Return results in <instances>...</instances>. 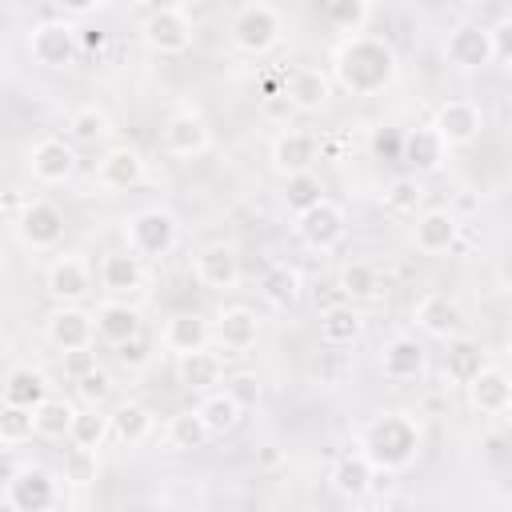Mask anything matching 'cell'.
<instances>
[{"mask_svg": "<svg viewBox=\"0 0 512 512\" xmlns=\"http://www.w3.org/2000/svg\"><path fill=\"white\" fill-rule=\"evenodd\" d=\"M400 72L396 48L384 36H348L336 56H332V80L348 92V96H376L384 92Z\"/></svg>", "mask_w": 512, "mask_h": 512, "instance_id": "6da1fadb", "label": "cell"}, {"mask_svg": "<svg viewBox=\"0 0 512 512\" xmlns=\"http://www.w3.org/2000/svg\"><path fill=\"white\" fill-rule=\"evenodd\" d=\"M420 424H416V416L412 412H376L364 428H360V436H356V452L376 468V476L384 472V476H396V472H404V468H412L416 464V456H420Z\"/></svg>", "mask_w": 512, "mask_h": 512, "instance_id": "7a4b0ae2", "label": "cell"}, {"mask_svg": "<svg viewBox=\"0 0 512 512\" xmlns=\"http://www.w3.org/2000/svg\"><path fill=\"white\" fill-rule=\"evenodd\" d=\"M228 40L244 56H268L284 40V16L268 0H248L228 20Z\"/></svg>", "mask_w": 512, "mask_h": 512, "instance_id": "3957f363", "label": "cell"}, {"mask_svg": "<svg viewBox=\"0 0 512 512\" xmlns=\"http://www.w3.org/2000/svg\"><path fill=\"white\" fill-rule=\"evenodd\" d=\"M180 244V220L172 208H140L124 220V248L136 260H160Z\"/></svg>", "mask_w": 512, "mask_h": 512, "instance_id": "277c9868", "label": "cell"}, {"mask_svg": "<svg viewBox=\"0 0 512 512\" xmlns=\"http://www.w3.org/2000/svg\"><path fill=\"white\" fill-rule=\"evenodd\" d=\"M192 12L188 4H156L144 12L140 20V40L156 52V56H180L192 48Z\"/></svg>", "mask_w": 512, "mask_h": 512, "instance_id": "5b68a950", "label": "cell"}, {"mask_svg": "<svg viewBox=\"0 0 512 512\" xmlns=\"http://www.w3.org/2000/svg\"><path fill=\"white\" fill-rule=\"evenodd\" d=\"M28 52L44 68H72L80 56V24L56 16V12L36 20L28 32Z\"/></svg>", "mask_w": 512, "mask_h": 512, "instance_id": "8992f818", "label": "cell"}, {"mask_svg": "<svg viewBox=\"0 0 512 512\" xmlns=\"http://www.w3.org/2000/svg\"><path fill=\"white\" fill-rule=\"evenodd\" d=\"M444 60L456 72H484L492 68V32L480 20H460L444 36Z\"/></svg>", "mask_w": 512, "mask_h": 512, "instance_id": "52a82bcc", "label": "cell"}, {"mask_svg": "<svg viewBox=\"0 0 512 512\" xmlns=\"http://www.w3.org/2000/svg\"><path fill=\"white\" fill-rule=\"evenodd\" d=\"M292 232H296V240H300L304 248H312V252H332V248L348 236V216H344V208H340L336 200L324 196L320 204H312L308 212L296 216Z\"/></svg>", "mask_w": 512, "mask_h": 512, "instance_id": "ba28073f", "label": "cell"}, {"mask_svg": "<svg viewBox=\"0 0 512 512\" xmlns=\"http://www.w3.org/2000/svg\"><path fill=\"white\" fill-rule=\"evenodd\" d=\"M64 228H68V220H64V212H60L52 200H28V204L20 208V216H16V236H20V244L32 248V252H52V248H60Z\"/></svg>", "mask_w": 512, "mask_h": 512, "instance_id": "9c48e42d", "label": "cell"}, {"mask_svg": "<svg viewBox=\"0 0 512 512\" xmlns=\"http://www.w3.org/2000/svg\"><path fill=\"white\" fill-rule=\"evenodd\" d=\"M4 500L12 512H52L60 500V484L44 468H16L4 484Z\"/></svg>", "mask_w": 512, "mask_h": 512, "instance_id": "30bf717a", "label": "cell"}, {"mask_svg": "<svg viewBox=\"0 0 512 512\" xmlns=\"http://www.w3.org/2000/svg\"><path fill=\"white\" fill-rule=\"evenodd\" d=\"M428 128L440 136L444 148H468V144L480 136V128H484V112H480L476 100L452 96V100H444V104L436 108V116H432Z\"/></svg>", "mask_w": 512, "mask_h": 512, "instance_id": "8fae6325", "label": "cell"}, {"mask_svg": "<svg viewBox=\"0 0 512 512\" xmlns=\"http://www.w3.org/2000/svg\"><path fill=\"white\" fill-rule=\"evenodd\" d=\"M92 284H96V272L80 252H60L44 272V288L56 304H84Z\"/></svg>", "mask_w": 512, "mask_h": 512, "instance_id": "7c38bea8", "label": "cell"}, {"mask_svg": "<svg viewBox=\"0 0 512 512\" xmlns=\"http://www.w3.org/2000/svg\"><path fill=\"white\" fill-rule=\"evenodd\" d=\"M268 160H272V168L280 172V180L300 176V172H316L320 136H312V132H304V128H284V132H276V140H272V148H268Z\"/></svg>", "mask_w": 512, "mask_h": 512, "instance_id": "4fadbf2b", "label": "cell"}, {"mask_svg": "<svg viewBox=\"0 0 512 512\" xmlns=\"http://www.w3.org/2000/svg\"><path fill=\"white\" fill-rule=\"evenodd\" d=\"M44 336L48 344L64 356V352H88L92 340H96V328H92V312L80 308V304H56L48 324H44Z\"/></svg>", "mask_w": 512, "mask_h": 512, "instance_id": "5bb4252c", "label": "cell"}, {"mask_svg": "<svg viewBox=\"0 0 512 512\" xmlns=\"http://www.w3.org/2000/svg\"><path fill=\"white\" fill-rule=\"evenodd\" d=\"M160 144H164L168 156H176V160H192V156L208 152L212 132H208V124H204L200 112L180 108V112H172V116L164 120V128H160Z\"/></svg>", "mask_w": 512, "mask_h": 512, "instance_id": "9a60e30c", "label": "cell"}, {"mask_svg": "<svg viewBox=\"0 0 512 512\" xmlns=\"http://www.w3.org/2000/svg\"><path fill=\"white\" fill-rule=\"evenodd\" d=\"M28 172H32L36 184H48V188L72 180V172H76V148H72V140H60V136L36 140L28 148Z\"/></svg>", "mask_w": 512, "mask_h": 512, "instance_id": "2e32d148", "label": "cell"}, {"mask_svg": "<svg viewBox=\"0 0 512 512\" xmlns=\"http://www.w3.org/2000/svg\"><path fill=\"white\" fill-rule=\"evenodd\" d=\"M192 272L212 292H236L240 280H244V264H240V252L232 244H208V248H200L196 260H192Z\"/></svg>", "mask_w": 512, "mask_h": 512, "instance_id": "e0dca14e", "label": "cell"}, {"mask_svg": "<svg viewBox=\"0 0 512 512\" xmlns=\"http://www.w3.org/2000/svg\"><path fill=\"white\" fill-rule=\"evenodd\" d=\"M256 340H260V316L248 304H228V308L216 312V320H212V344L220 352L236 356V352L256 348Z\"/></svg>", "mask_w": 512, "mask_h": 512, "instance_id": "ac0fdd59", "label": "cell"}, {"mask_svg": "<svg viewBox=\"0 0 512 512\" xmlns=\"http://www.w3.org/2000/svg\"><path fill=\"white\" fill-rule=\"evenodd\" d=\"M412 324L432 336V340H452V336H464V312L452 296L444 292H428L412 304Z\"/></svg>", "mask_w": 512, "mask_h": 512, "instance_id": "d6986e66", "label": "cell"}, {"mask_svg": "<svg viewBox=\"0 0 512 512\" xmlns=\"http://www.w3.org/2000/svg\"><path fill=\"white\" fill-rule=\"evenodd\" d=\"M96 280L108 292V300H128L132 292L144 288V260H136L128 248L104 252L96 264Z\"/></svg>", "mask_w": 512, "mask_h": 512, "instance_id": "ffe728a7", "label": "cell"}, {"mask_svg": "<svg viewBox=\"0 0 512 512\" xmlns=\"http://www.w3.org/2000/svg\"><path fill=\"white\" fill-rule=\"evenodd\" d=\"M92 328H96V340L120 348L128 340H140L144 320H140V308L128 300H100L92 312Z\"/></svg>", "mask_w": 512, "mask_h": 512, "instance_id": "44dd1931", "label": "cell"}, {"mask_svg": "<svg viewBox=\"0 0 512 512\" xmlns=\"http://www.w3.org/2000/svg\"><path fill=\"white\" fill-rule=\"evenodd\" d=\"M144 180V156L132 144H112L100 160H96V184L104 192H128Z\"/></svg>", "mask_w": 512, "mask_h": 512, "instance_id": "7402d4cb", "label": "cell"}, {"mask_svg": "<svg viewBox=\"0 0 512 512\" xmlns=\"http://www.w3.org/2000/svg\"><path fill=\"white\" fill-rule=\"evenodd\" d=\"M456 240H460V220L448 208H424L412 224V244L424 256H440V252L456 248Z\"/></svg>", "mask_w": 512, "mask_h": 512, "instance_id": "603a6c76", "label": "cell"}, {"mask_svg": "<svg viewBox=\"0 0 512 512\" xmlns=\"http://www.w3.org/2000/svg\"><path fill=\"white\" fill-rule=\"evenodd\" d=\"M468 404L480 412V416H504L512 408V380L504 368L496 364H484L468 384Z\"/></svg>", "mask_w": 512, "mask_h": 512, "instance_id": "cb8c5ba5", "label": "cell"}, {"mask_svg": "<svg viewBox=\"0 0 512 512\" xmlns=\"http://www.w3.org/2000/svg\"><path fill=\"white\" fill-rule=\"evenodd\" d=\"M328 488L340 496V500H364L372 488H376V468L352 448V452H340L328 468Z\"/></svg>", "mask_w": 512, "mask_h": 512, "instance_id": "d4e9b609", "label": "cell"}, {"mask_svg": "<svg viewBox=\"0 0 512 512\" xmlns=\"http://www.w3.org/2000/svg\"><path fill=\"white\" fill-rule=\"evenodd\" d=\"M428 368V352L416 336H392L384 348H380V372L396 384H408V380H420Z\"/></svg>", "mask_w": 512, "mask_h": 512, "instance_id": "484cf974", "label": "cell"}, {"mask_svg": "<svg viewBox=\"0 0 512 512\" xmlns=\"http://www.w3.org/2000/svg\"><path fill=\"white\" fill-rule=\"evenodd\" d=\"M160 344L172 352V356H188V352H200L212 344V320H204L200 312H176L164 320L160 328Z\"/></svg>", "mask_w": 512, "mask_h": 512, "instance_id": "4316f807", "label": "cell"}, {"mask_svg": "<svg viewBox=\"0 0 512 512\" xmlns=\"http://www.w3.org/2000/svg\"><path fill=\"white\" fill-rule=\"evenodd\" d=\"M332 100V76L320 72V68H296L284 84V104L292 112H320L324 104Z\"/></svg>", "mask_w": 512, "mask_h": 512, "instance_id": "83f0119b", "label": "cell"}, {"mask_svg": "<svg viewBox=\"0 0 512 512\" xmlns=\"http://www.w3.org/2000/svg\"><path fill=\"white\" fill-rule=\"evenodd\" d=\"M176 384L188 388V392H216V384H224V356L220 352H188V356H176Z\"/></svg>", "mask_w": 512, "mask_h": 512, "instance_id": "f1b7e54d", "label": "cell"}, {"mask_svg": "<svg viewBox=\"0 0 512 512\" xmlns=\"http://www.w3.org/2000/svg\"><path fill=\"white\" fill-rule=\"evenodd\" d=\"M108 424H112V440L124 444V448H140L152 440L156 432V412L148 404H136V400H124L108 412Z\"/></svg>", "mask_w": 512, "mask_h": 512, "instance_id": "f546056e", "label": "cell"}, {"mask_svg": "<svg viewBox=\"0 0 512 512\" xmlns=\"http://www.w3.org/2000/svg\"><path fill=\"white\" fill-rule=\"evenodd\" d=\"M400 160L412 168V176H432V172L444 168L448 148H444L440 136L424 124V128H412V132L404 136V144H400Z\"/></svg>", "mask_w": 512, "mask_h": 512, "instance_id": "4dcf8cb0", "label": "cell"}, {"mask_svg": "<svg viewBox=\"0 0 512 512\" xmlns=\"http://www.w3.org/2000/svg\"><path fill=\"white\" fill-rule=\"evenodd\" d=\"M48 376L40 368H28V364H16L8 368L4 384H0V404H16V408H40L48 400Z\"/></svg>", "mask_w": 512, "mask_h": 512, "instance_id": "1f68e13d", "label": "cell"}, {"mask_svg": "<svg viewBox=\"0 0 512 512\" xmlns=\"http://www.w3.org/2000/svg\"><path fill=\"white\" fill-rule=\"evenodd\" d=\"M316 332H320V344L324 348H352L360 336H364V316L352 308V304H332L320 312L316 320Z\"/></svg>", "mask_w": 512, "mask_h": 512, "instance_id": "d6a6232c", "label": "cell"}, {"mask_svg": "<svg viewBox=\"0 0 512 512\" xmlns=\"http://www.w3.org/2000/svg\"><path fill=\"white\" fill-rule=\"evenodd\" d=\"M260 296L268 308L276 312H292L304 296V276L292 268V264H272L264 276H260Z\"/></svg>", "mask_w": 512, "mask_h": 512, "instance_id": "836d02e7", "label": "cell"}, {"mask_svg": "<svg viewBox=\"0 0 512 512\" xmlns=\"http://www.w3.org/2000/svg\"><path fill=\"white\" fill-rule=\"evenodd\" d=\"M104 440H112L108 412H104V408H76L72 428H68V444H72V452L96 456V452L104 448Z\"/></svg>", "mask_w": 512, "mask_h": 512, "instance_id": "e575fe53", "label": "cell"}, {"mask_svg": "<svg viewBox=\"0 0 512 512\" xmlns=\"http://www.w3.org/2000/svg\"><path fill=\"white\" fill-rule=\"evenodd\" d=\"M196 416L204 420V428H208V436H212V440H216V436H228V432H236V428H240V420H244V412L236 408V400H232L224 388H216V392L200 396V404H196Z\"/></svg>", "mask_w": 512, "mask_h": 512, "instance_id": "d590c367", "label": "cell"}, {"mask_svg": "<svg viewBox=\"0 0 512 512\" xmlns=\"http://www.w3.org/2000/svg\"><path fill=\"white\" fill-rule=\"evenodd\" d=\"M480 368H484V348L476 340H468V336H452L448 352H444V380L468 384Z\"/></svg>", "mask_w": 512, "mask_h": 512, "instance_id": "8d00e7d4", "label": "cell"}, {"mask_svg": "<svg viewBox=\"0 0 512 512\" xmlns=\"http://www.w3.org/2000/svg\"><path fill=\"white\" fill-rule=\"evenodd\" d=\"M424 180L420 176H412V172H404V176H392L388 184H384V196H380V204L392 212V216H416L420 212V204H424Z\"/></svg>", "mask_w": 512, "mask_h": 512, "instance_id": "74e56055", "label": "cell"}, {"mask_svg": "<svg viewBox=\"0 0 512 512\" xmlns=\"http://www.w3.org/2000/svg\"><path fill=\"white\" fill-rule=\"evenodd\" d=\"M164 440H168L176 452H196V448H204L212 436H208L204 420L196 416V408H184V412L168 416V424H164Z\"/></svg>", "mask_w": 512, "mask_h": 512, "instance_id": "f35d334b", "label": "cell"}, {"mask_svg": "<svg viewBox=\"0 0 512 512\" xmlns=\"http://www.w3.org/2000/svg\"><path fill=\"white\" fill-rule=\"evenodd\" d=\"M372 12H376V8H372L368 0H328V4H324V20H328V28L344 32V36H360V32L368 28Z\"/></svg>", "mask_w": 512, "mask_h": 512, "instance_id": "ab89813d", "label": "cell"}, {"mask_svg": "<svg viewBox=\"0 0 512 512\" xmlns=\"http://www.w3.org/2000/svg\"><path fill=\"white\" fill-rule=\"evenodd\" d=\"M72 416H76V404H72V400H64V396H48V400L32 412V420H36V436H44V440H64L68 428H72Z\"/></svg>", "mask_w": 512, "mask_h": 512, "instance_id": "60d3db41", "label": "cell"}, {"mask_svg": "<svg viewBox=\"0 0 512 512\" xmlns=\"http://www.w3.org/2000/svg\"><path fill=\"white\" fill-rule=\"evenodd\" d=\"M112 132V120L100 104H80L72 116H68V136L72 144H100L104 136Z\"/></svg>", "mask_w": 512, "mask_h": 512, "instance_id": "b9f144b4", "label": "cell"}, {"mask_svg": "<svg viewBox=\"0 0 512 512\" xmlns=\"http://www.w3.org/2000/svg\"><path fill=\"white\" fill-rule=\"evenodd\" d=\"M280 200H284V208H288L292 216H300V212H308L312 204H320V200H324V180H320L316 172L288 176V180H284V188H280Z\"/></svg>", "mask_w": 512, "mask_h": 512, "instance_id": "7bdbcfd3", "label": "cell"}, {"mask_svg": "<svg viewBox=\"0 0 512 512\" xmlns=\"http://www.w3.org/2000/svg\"><path fill=\"white\" fill-rule=\"evenodd\" d=\"M336 284H340V292H344L348 300H372V296H380V272H376L372 264H364V260L344 264Z\"/></svg>", "mask_w": 512, "mask_h": 512, "instance_id": "ee69618b", "label": "cell"}, {"mask_svg": "<svg viewBox=\"0 0 512 512\" xmlns=\"http://www.w3.org/2000/svg\"><path fill=\"white\" fill-rule=\"evenodd\" d=\"M32 436H36V420H32V408L0 404V444L16 448V444H28Z\"/></svg>", "mask_w": 512, "mask_h": 512, "instance_id": "f6af8a7d", "label": "cell"}, {"mask_svg": "<svg viewBox=\"0 0 512 512\" xmlns=\"http://www.w3.org/2000/svg\"><path fill=\"white\" fill-rule=\"evenodd\" d=\"M224 392L236 400L240 412H248V408L260 404L264 380H260V372H252V368H240V372H228V376H224Z\"/></svg>", "mask_w": 512, "mask_h": 512, "instance_id": "bcb514c9", "label": "cell"}, {"mask_svg": "<svg viewBox=\"0 0 512 512\" xmlns=\"http://www.w3.org/2000/svg\"><path fill=\"white\" fill-rule=\"evenodd\" d=\"M72 384H76V396L84 400V408H100V404L112 396V376H108L100 364H96V368H88L84 376H76Z\"/></svg>", "mask_w": 512, "mask_h": 512, "instance_id": "7dc6e473", "label": "cell"}, {"mask_svg": "<svg viewBox=\"0 0 512 512\" xmlns=\"http://www.w3.org/2000/svg\"><path fill=\"white\" fill-rule=\"evenodd\" d=\"M488 32H492V64H508V56H512V16H500V24H492Z\"/></svg>", "mask_w": 512, "mask_h": 512, "instance_id": "c3c4849f", "label": "cell"}, {"mask_svg": "<svg viewBox=\"0 0 512 512\" xmlns=\"http://www.w3.org/2000/svg\"><path fill=\"white\" fill-rule=\"evenodd\" d=\"M88 368H96V356H92V348L88 352H64V372L76 380V376H84Z\"/></svg>", "mask_w": 512, "mask_h": 512, "instance_id": "681fc988", "label": "cell"}, {"mask_svg": "<svg viewBox=\"0 0 512 512\" xmlns=\"http://www.w3.org/2000/svg\"><path fill=\"white\" fill-rule=\"evenodd\" d=\"M116 356H120L124 364H144V360H148V352H144V344H140V340L120 344V348H116Z\"/></svg>", "mask_w": 512, "mask_h": 512, "instance_id": "f907efd6", "label": "cell"}, {"mask_svg": "<svg viewBox=\"0 0 512 512\" xmlns=\"http://www.w3.org/2000/svg\"><path fill=\"white\" fill-rule=\"evenodd\" d=\"M352 512H388V508H380V504H360V508H352Z\"/></svg>", "mask_w": 512, "mask_h": 512, "instance_id": "816d5d0a", "label": "cell"}, {"mask_svg": "<svg viewBox=\"0 0 512 512\" xmlns=\"http://www.w3.org/2000/svg\"><path fill=\"white\" fill-rule=\"evenodd\" d=\"M0 272H4V252H0Z\"/></svg>", "mask_w": 512, "mask_h": 512, "instance_id": "f5cc1de1", "label": "cell"}]
</instances>
